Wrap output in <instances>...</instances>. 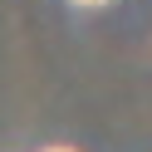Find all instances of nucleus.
<instances>
[{
    "label": "nucleus",
    "mask_w": 152,
    "mask_h": 152,
    "mask_svg": "<svg viewBox=\"0 0 152 152\" xmlns=\"http://www.w3.org/2000/svg\"><path fill=\"white\" fill-rule=\"evenodd\" d=\"M39 152H79V147H39Z\"/></svg>",
    "instance_id": "obj_1"
},
{
    "label": "nucleus",
    "mask_w": 152,
    "mask_h": 152,
    "mask_svg": "<svg viewBox=\"0 0 152 152\" xmlns=\"http://www.w3.org/2000/svg\"><path fill=\"white\" fill-rule=\"evenodd\" d=\"M74 5H108V0H74Z\"/></svg>",
    "instance_id": "obj_2"
}]
</instances>
